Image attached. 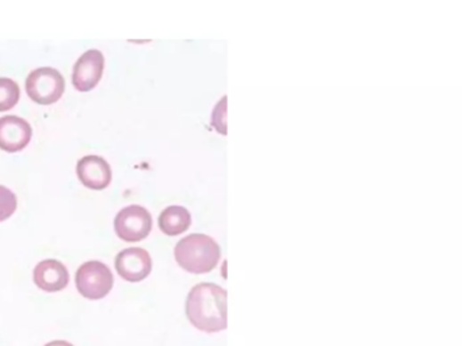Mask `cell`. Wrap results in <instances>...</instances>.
Here are the masks:
<instances>
[{
	"label": "cell",
	"mask_w": 462,
	"mask_h": 346,
	"mask_svg": "<svg viewBox=\"0 0 462 346\" xmlns=\"http://www.w3.org/2000/svg\"><path fill=\"white\" fill-rule=\"evenodd\" d=\"M228 294L213 283L194 286L186 301V316L196 329L204 333H219L227 329Z\"/></svg>",
	"instance_id": "1"
},
{
	"label": "cell",
	"mask_w": 462,
	"mask_h": 346,
	"mask_svg": "<svg viewBox=\"0 0 462 346\" xmlns=\"http://www.w3.org/2000/svg\"><path fill=\"white\" fill-rule=\"evenodd\" d=\"M174 256L179 267L194 275L209 273L219 264L222 251L212 237L207 234H190L176 244Z\"/></svg>",
	"instance_id": "2"
},
{
	"label": "cell",
	"mask_w": 462,
	"mask_h": 346,
	"mask_svg": "<svg viewBox=\"0 0 462 346\" xmlns=\"http://www.w3.org/2000/svg\"><path fill=\"white\" fill-rule=\"evenodd\" d=\"M77 293L90 301H100L113 290L114 276L105 262L91 260L80 265L75 275Z\"/></svg>",
	"instance_id": "3"
},
{
	"label": "cell",
	"mask_w": 462,
	"mask_h": 346,
	"mask_svg": "<svg viewBox=\"0 0 462 346\" xmlns=\"http://www.w3.org/2000/svg\"><path fill=\"white\" fill-rule=\"evenodd\" d=\"M25 90L28 98L37 105H53L63 96L66 80L54 68L41 67L28 74Z\"/></svg>",
	"instance_id": "4"
},
{
	"label": "cell",
	"mask_w": 462,
	"mask_h": 346,
	"mask_svg": "<svg viewBox=\"0 0 462 346\" xmlns=\"http://www.w3.org/2000/svg\"><path fill=\"white\" fill-rule=\"evenodd\" d=\"M152 215L139 205H126L114 218V230L126 242H139L147 238L152 230Z\"/></svg>",
	"instance_id": "5"
},
{
	"label": "cell",
	"mask_w": 462,
	"mask_h": 346,
	"mask_svg": "<svg viewBox=\"0 0 462 346\" xmlns=\"http://www.w3.org/2000/svg\"><path fill=\"white\" fill-rule=\"evenodd\" d=\"M105 71V57L97 49L85 52L75 62L72 84L79 93H88L100 84Z\"/></svg>",
	"instance_id": "6"
},
{
	"label": "cell",
	"mask_w": 462,
	"mask_h": 346,
	"mask_svg": "<svg viewBox=\"0 0 462 346\" xmlns=\"http://www.w3.org/2000/svg\"><path fill=\"white\" fill-rule=\"evenodd\" d=\"M117 273L129 283H139L147 279L152 270L150 254L142 248H126L116 257Z\"/></svg>",
	"instance_id": "7"
},
{
	"label": "cell",
	"mask_w": 462,
	"mask_h": 346,
	"mask_svg": "<svg viewBox=\"0 0 462 346\" xmlns=\"http://www.w3.org/2000/svg\"><path fill=\"white\" fill-rule=\"evenodd\" d=\"M77 176L85 189L102 191L113 179L110 164L101 156H85L77 164Z\"/></svg>",
	"instance_id": "8"
},
{
	"label": "cell",
	"mask_w": 462,
	"mask_h": 346,
	"mask_svg": "<svg viewBox=\"0 0 462 346\" xmlns=\"http://www.w3.org/2000/svg\"><path fill=\"white\" fill-rule=\"evenodd\" d=\"M32 126L26 119L18 116L0 118V149L4 152H20L32 141Z\"/></svg>",
	"instance_id": "9"
},
{
	"label": "cell",
	"mask_w": 462,
	"mask_h": 346,
	"mask_svg": "<svg viewBox=\"0 0 462 346\" xmlns=\"http://www.w3.org/2000/svg\"><path fill=\"white\" fill-rule=\"evenodd\" d=\"M33 282L45 293H60L69 285V273L59 260H43L33 270Z\"/></svg>",
	"instance_id": "10"
},
{
	"label": "cell",
	"mask_w": 462,
	"mask_h": 346,
	"mask_svg": "<svg viewBox=\"0 0 462 346\" xmlns=\"http://www.w3.org/2000/svg\"><path fill=\"white\" fill-rule=\"evenodd\" d=\"M191 225V215L182 205H168L159 215V229L166 236L175 237L184 233Z\"/></svg>",
	"instance_id": "11"
},
{
	"label": "cell",
	"mask_w": 462,
	"mask_h": 346,
	"mask_svg": "<svg viewBox=\"0 0 462 346\" xmlns=\"http://www.w3.org/2000/svg\"><path fill=\"white\" fill-rule=\"evenodd\" d=\"M20 98V88L17 82L9 77H0V113L12 110Z\"/></svg>",
	"instance_id": "12"
},
{
	"label": "cell",
	"mask_w": 462,
	"mask_h": 346,
	"mask_svg": "<svg viewBox=\"0 0 462 346\" xmlns=\"http://www.w3.org/2000/svg\"><path fill=\"white\" fill-rule=\"evenodd\" d=\"M18 199L17 195L7 189L0 186V222L9 220L17 212Z\"/></svg>",
	"instance_id": "13"
},
{
	"label": "cell",
	"mask_w": 462,
	"mask_h": 346,
	"mask_svg": "<svg viewBox=\"0 0 462 346\" xmlns=\"http://www.w3.org/2000/svg\"><path fill=\"white\" fill-rule=\"evenodd\" d=\"M45 346H74L71 342H67V341H52V342L46 343Z\"/></svg>",
	"instance_id": "14"
}]
</instances>
